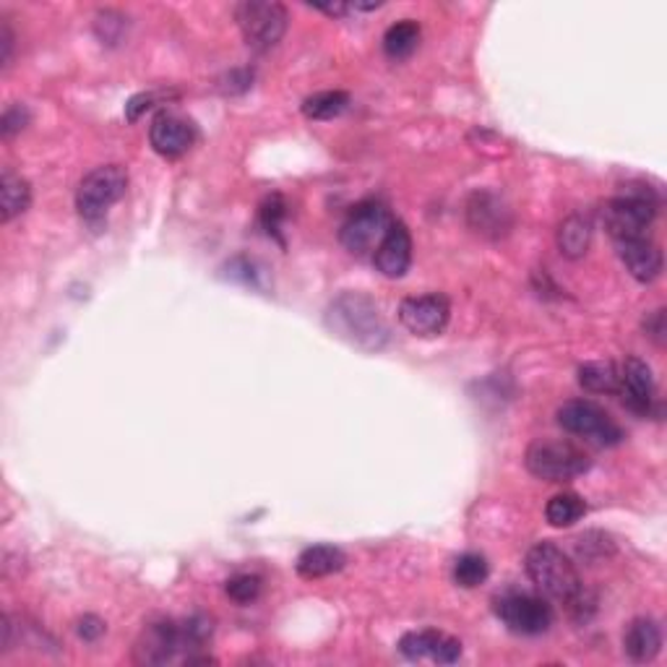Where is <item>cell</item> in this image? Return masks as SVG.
Listing matches in <instances>:
<instances>
[{"label": "cell", "mask_w": 667, "mask_h": 667, "mask_svg": "<svg viewBox=\"0 0 667 667\" xmlns=\"http://www.w3.org/2000/svg\"><path fill=\"white\" fill-rule=\"evenodd\" d=\"M527 574L542 595L566 605L569 616L574 621H589L592 612H595V597L584 587L576 566L561 548H555L553 542L535 546L527 553Z\"/></svg>", "instance_id": "6da1fadb"}, {"label": "cell", "mask_w": 667, "mask_h": 667, "mask_svg": "<svg viewBox=\"0 0 667 667\" xmlns=\"http://www.w3.org/2000/svg\"><path fill=\"white\" fill-rule=\"evenodd\" d=\"M329 324L337 337H344L347 342L365 347V350H378L389 334L376 305L363 295L339 297L329 311Z\"/></svg>", "instance_id": "7a4b0ae2"}, {"label": "cell", "mask_w": 667, "mask_h": 667, "mask_svg": "<svg viewBox=\"0 0 667 667\" xmlns=\"http://www.w3.org/2000/svg\"><path fill=\"white\" fill-rule=\"evenodd\" d=\"M659 209L655 190L644 186H629L605 207V227L612 235V241H631V237H644L652 227Z\"/></svg>", "instance_id": "3957f363"}, {"label": "cell", "mask_w": 667, "mask_h": 667, "mask_svg": "<svg viewBox=\"0 0 667 667\" xmlns=\"http://www.w3.org/2000/svg\"><path fill=\"white\" fill-rule=\"evenodd\" d=\"M524 465L537 480L569 482L589 469V456L571 441L542 438L527 448Z\"/></svg>", "instance_id": "277c9868"}, {"label": "cell", "mask_w": 667, "mask_h": 667, "mask_svg": "<svg viewBox=\"0 0 667 667\" xmlns=\"http://www.w3.org/2000/svg\"><path fill=\"white\" fill-rule=\"evenodd\" d=\"M397 222L391 217L389 209L381 201H363L347 214L339 230V241L352 256H371L376 254L378 245L384 243V237L389 235L391 224Z\"/></svg>", "instance_id": "5b68a950"}, {"label": "cell", "mask_w": 667, "mask_h": 667, "mask_svg": "<svg viewBox=\"0 0 667 667\" xmlns=\"http://www.w3.org/2000/svg\"><path fill=\"white\" fill-rule=\"evenodd\" d=\"M558 425L563 431L576 435V438L589 441V444L610 448L618 446L625 438L623 428L602 410L600 405L589 399H571L558 410Z\"/></svg>", "instance_id": "8992f818"}, {"label": "cell", "mask_w": 667, "mask_h": 667, "mask_svg": "<svg viewBox=\"0 0 667 667\" xmlns=\"http://www.w3.org/2000/svg\"><path fill=\"white\" fill-rule=\"evenodd\" d=\"M235 22L241 26L245 45L267 52L277 47L288 32V11L274 0H245L235 5Z\"/></svg>", "instance_id": "52a82bcc"}, {"label": "cell", "mask_w": 667, "mask_h": 667, "mask_svg": "<svg viewBox=\"0 0 667 667\" xmlns=\"http://www.w3.org/2000/svg\"><path fill=\"white\" fill-rule=\"evenodd\" d=\"M128 175L120 165H102L92 169L77 190V209L81 220L100 222L126 196Z\"/></svg>", "instance_id": "ba28073f"}, {"label": "cell", "mask_w": 667, "mask_h": 667, "mask_svg": "<svg viewBox=\"0 0 667 667\" xmlns=\"http://www.w3.org/2000/svg\"><path fill=\"white\" fill-rule=\"evenodd\" d=\"M495 612H499L503 625L519 636H540L553 625V610H550L548 600L527 595V592H508V595L499 597Z\"/></svg>", "instance_id": "9c48e42d"}, {"label": "cell", "mask_w": 667, "mask_h": 667, "mask_svg": "<svg viewBox=\"0 0 667 667\" xmlns=\"http://www.w3.org/2000/svg\"><path fill=\"white\" fill-rule=\"evenodd\" d=\"M186 650H199L190 639L186 623L160 621L147 625L133 646V657L139 665H167Z\"/></svg>", "instance_id": "30bf717a"}, {"label": "cell", "mask_w": 667, "mask_h": 667, "mask_svg": "<svg viewBox=\"0 0 667 667\" xmlns=\"http://www.w3.org/2000/svg\"><path fill=\"white\" fill-rule=\"evenodd\" d=\"M448 318H452V305L438 292L407 297L399 305V321L414 337H438L448 326Z\"/></svg>", "instance_id": "8fae6325"}, {"label": "cell", "mask_w": 667, "mask_h": 667, "mask_svg": "<svg viewBox=\"0 0 667 667\" xmlns=\"http://www.w3.org/2000/svg\"><path fill=\"white\" fill-rule=\"evenodd\" d=\"M623 405L634 414H650L652 401H655V378H652V367L639 358H629L618 376V391Z\"/></svg>", "instance_id": "7c38bea8"}, {"label": "cell", "mask_w": 667, "mask_h": 667, "mask_svg": "<svg viewBox=\"0 0 667 667\" xmlns=\"http://www.w3.org/2000/svg\"><path fill=\"white\" fill-rule=\"evenodd\" d=\"M399 652L412 663L433 659L438 665H454L461 657V642L454 636L438 634V631H412V634L401 636Z\"/></svg>", "instance_id": "4fadbf2b"}, {"label": "cell", "mask_w": 667, "mask_h": 667, "mask_svg": "<svg viewBox=\"0 0 667 667\" xmlns=\"http://www.w3.org/2000/svg\"><path fill=\"white\" fill-rule=\"evenodd\" d=\"M149 141H152L154 152L175 160V156L186 154L196 141L194 122L180 118L175 113H160L149 128Z\"/></svg>", "instance_id": "5bb4252c"}, {"label": "cell", "mask_w": 667, "mask_h": 667, "mask_svg": "<svg viewBox=\"0 0 667 667\" xmlns=\"http://www.w3.org/2000/svg\"><path fill=\"white\" fill-rule=\"evenodd\" d=\"M618 256H621L625 271L636 279V282L650 284L663 274V250L650 237H631V241L616 243Z\"/></svg>", "instance_id": "9a60e30c"}, {"label": "cell", "mask_w": 667, "mask_h": 667, "mask_svg": "<svg viewBox=\"0 0 667 667\" xmlns=\"http://www.w3.org/2000/svg\"><path fill=\"white\" fill-rule=\"evenodd\" d=\"M410 264H412L410 230H407L401 222H394L389 235L384 237V243H381L376 254H373V267H376L384 277L399 279L407 274Z\"/></svg>", "instance_id": "2e32d148"}, {"label": "cell", "mask_w": 667, "mask_h": 667, "mask_svg": "<svg viewBox=\"0 0 667 667\" xmlns=\"http://www.w3.org/2000/svg\"><path fill=\"white\" fill-rule=\"evenodd\" d=\"M623 650L634 663H652L663 650V631L652 618H636L623 634Z\"/></svg>", "instance_id": "e0dca14e"}, {"label": "cell", "mask_w": 667, "mask_h": 667, "mask_svg": "<svg viewBox=\"0 0 667 667\" xmlns=\"http://www.w3.org/2000/svg\"><path fill=\"white\" fill-rule=\"evenodd\" d=\"M347 563V555L339 548L334 546H313L305 548L301 558H297V574L303 578H324L337 574V571H342Z\"/></svg>", "instance_id": "ac0fdd59"}, {"label": "cell", "mask_w": 667, "mask_h": 667, "mask_svg": "<svg viewBox=\"0 0 667 667\" xmlns=\"http://www.w3.org/2000/svg\"><path fill=\"white\" fill-rule=\"evenodd\" d=\"M32 203V188L22 175L5 169L3 173V186H0V214L3 222L16 220L19 214H24Z\"/></svg>", "instance_id": "d6986e66"}, {"label": "cell", "mask_w": 667, "mask_h": 667, "mask_svg": "<svg viewBox=\"0 0 667 667\" xmlns=\"http://www.w3.org/2000/svg\"><path fill=\"white\" fill-rule=\"evenodd\" d=\"M592 243V224L587 217L571 214L566 222L558 230V248L563 256L569 258H582L589 250Z\"/></svg>", "instance_id": "ffe728a7"}, {"label": "cell", "mask_w": 667, "mask_h": 667, "mask_svg": "<svg viewBox=\"0 0 667 667\" xmlns=\"http://www.w3.org/2000/svg\"><path fill=\"white\" fill-rule=\"evenodd\" d=\"M420 45V24L412 22V19H405V22L391 24L384 34V52L391 60H405L410 58Z\"/></svg>", "instance_id": "44dd1931"}, {"label": "cell", "mask_w": 667, "mask_h": 667, "mask_svg": "<svg viewBox=\"0 0 667 667\" xmlns=\"http://www.w3.org/2000/svg\"><path fill=\"white\" fill-rule=\"evenodd\" d=\"M584 514H587V503L576 493H558L546 506V519L550 527H571Z\"/></svg>", "instance_id": "7402d4cb"}, {"label": "cell", "mask_w": 667, "mask_h": 667, "mask_svg": "<svg viewBox=\"0 0 667 667\" xmlns=\"http://www.w3.org/2000/svg\"><path fill=\"white\" fill-rule=\"evenodd\" d=\"M350 105L347 92H318L303 102V115L311 120H331L339 118Z\"/></svg>", "instance_id": "603a6c76"}, {"label": "cell", "mask_w": 667, "mask_h": 667, "mask_svg": "<svg viewBox=\"0 0 667 667\" xmlns=\"http://www.w3.org/2000/svg\"><path fill=\"white\" fill-rule=\"evenodd\" d=\"M618 371L612 363H587L578 367V384L592 394H612L618 391Z\"/></svg>", "instance_id": "cb8c5ba5"}, {"label": "cell", "mask_w": 667, "mask_h": 667, "mask_svg": "<svg viewBox=\"0 0 667 667\" xmlns=\"http://www.w3.org/2000/svg\"><path fill=\"white\" fill-rule=\"evenodd\" d=\"M490 574L488 561L480 553H465L454 563V582L465 589H475L485 582Z\"/></svg>", "instance_id": "d4e9b609"}, {"label": "cell", "mask_w": 667, "mask_h": 667, "mask_svg": "<svg viewBox=\"0 0 667 667\" xmlns=\"http://www.w3.org/2000/svg\"><path fill=\"white\" fill-rule=\"evenodd\" d=\"M261 576L256 574H237L227 582V587H224V592H227V597L237 605H248L258 600V595H261Z\"/></svg>", "instance_id": "484cf974"}, {"label": "cell", "mask_w": 667, "mask_h": 667, "mask_svg": "<svg viewBox=\"0 0 667 667\" xmlns=\"http://www.w3.org/2000/svg\"><path fill=\"white\" fill-rule=\"evenodd\" d=\"M288 220V203H284L282 196H271V199L264 201L261 207V224L269 235L279 237L282 233V224Z\"/></svg>", "instance_id": "4316f807"}, {"label": "cell", "mask_w": 667, "mask_h": 667, "mask_svg": "<svg viewBox=\"0 0 667 667\" xmlns=\"http://www.w3.org/2000/svg\"><path fill=\"white\" fill-rule=\"evenodd\" d=\"M26 122H30V110L24 105H11L9 110L3 113V136L11 139L13 133L24 131Z\"/></svg>", "instance_id": "83f0119b"}, {"label": "cell", "mask_w": 667, "mask_h": 667, "mask_svg": "<svg viewBox=\"0 0 667 667\" xmlns=\"http://www.w3.org/2000/svg\"><path fill=\"white\" fill-rule=\"evenodd\" d=\"M160 97H162L160 92H149V94H139V97H133L126 105V118L128 120H139L141 115H144L147 110H152V107L156 105V100H160Z\"/></svg>", "instance_id": "f1b7e54d"}, {"label": "cell", "mask_w": 667, "mask_h": 667, "mask_svg": "<svg viewBox=\"0 0 667 667\" xmlns=\"http://www.w3.org/2000/svg\"><path fill=\"white\" fill-rule=\"evenodd\" d=\"M105 634V623L100 621L97 616H84L79 621V636L84 639V642H97V639Z\"/></svg>", "instance_id": "f546056e"}, {"label": "cell", "mask_w": 667, "mask_h": 667, "mask_svg": "<svg viewBox=\"0 0 667 667\" xmlns=\"http://www.w3.org/2000/svg\"><path fill=\"white\" fill-rule=\"evenodd\" d=\"M665 316H663V311H657L655 313V318H652V321H646L644 326H646V331H650V337L655 339L657 344H663V334H665Z\"/></svg>", "instance_id": "4dcf8cb0"}, {"label": "cell", "mask_w": 667, "mask_h": 667, "mask_svg": "<svg viewBox=\"0 0 667 667\" xmlns=\"http://www.w3.org/2000/svg\"><path fill=\"white\" fill-rule=\"evenodd\" d=\"M0 45H3V66H9L13 52V34L9 30V24H3V30H0Z\"/></svg>", "instance_id": "1f68e13d"}]
</instances>
